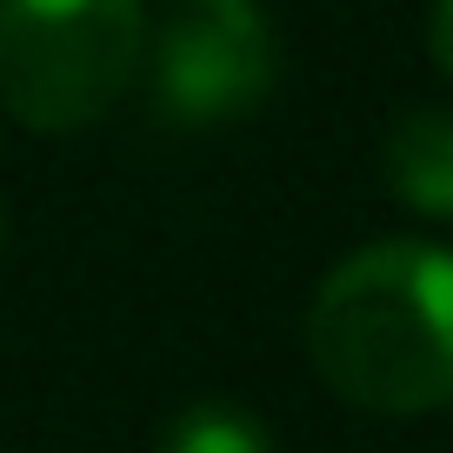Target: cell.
Returning <instances> with one entry per match:
<instances>
[{"label":"cell","mask_w":453,"mask_h":453,"mask_svg":"<svg viewBox=\"0 0 453 453\" xmlns=\"http://www.w3.org/2000/svg\"><path fill=\"white\" fill-rule=\"evenodd\" d=\"M307 360L367 413H434L453 400V254L373 241L320 280Z\"/></svg>","instance_id":"obj_1"},{"label":"cell","mask_w":453,"mask_h":453,"mask_svg":"<svg viewBox=\"0 0 453 453\" xmlns=\"http://www.w3.org/2000/svg\"><path fill=\"white\" fill-rule=\"evenodd\" d=\"M141 0H0V107L34 134H81L134 87Z\"/></svg>","instance_id":"obj_2"},{"label":"cell","mask_w":453,"mask_h":453,"mask_svg":"<svg viewBox=\"0 0 453 453\" xmlns=\"http://www.w3.org/2000/svg\"><path fill=\"white\" fill-rule=\"evenodd\" d=\"M273 27L247 0H194L180 7L154 54V100L180 127H226L247 120L273 94Z\"/></svg>","instance_id":"obj_3"},{"label":"cell","mask_w":453,"mask_h":453,"mask_svg":"<svg viewBox=\"0 0 453 453\" xmlns=\"http://www.w3.org/2000/svg\"><path fill=\"white\" fill-rule=\"evenodd\" d=\"M380 167H387V194L400 207L453 220V113L420 107L407 120H394Z\"/></svg>","instance_id":"obj_4"},{"label":"cell","mask_w":453,"mask_h":453,"mask_svg":"<svg viewBox=\"0 0 453 453\" xmlns=\"http://www.w3.org/2000/svg\"><path fill=\"white\" fill-rule=\"evenodd\" d=\"M154 453H273L267 426L254 413L226 407V400H200V407L173 413Z\"/></svg>","instance_id":"obj_5"},{"label":"cell","mask_w":453,"mask_h":453,"mask_svg":"<svg viewBox=\"0 0 453 453\" xmlns=\"http://www.w3.org/2000/svg\"><path fill=\"white\" fill-rule=\"evenodd\" d=\"M426 41H434L440 73L453 81V0H434V27H426Z\"/></svg>","instance_id":"obj_6"}]
</instances>
